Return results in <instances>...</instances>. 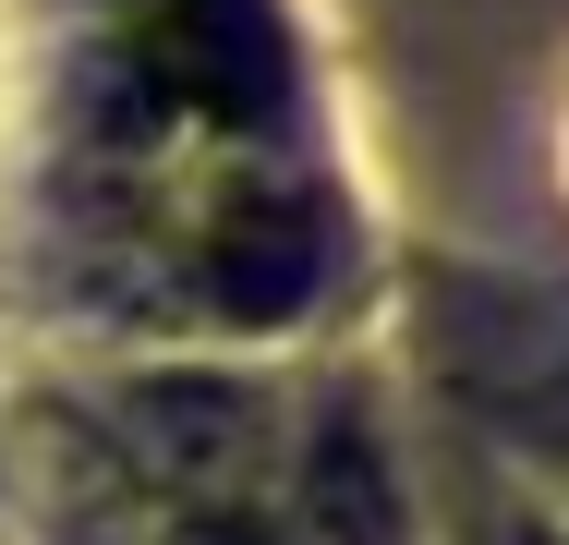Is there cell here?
Returning <instances> with one entry per match:
<instances>
[{
    "label": "cell",
    "instance_id": "6da1fadb",
    "mask_svg": "<svg viewBox=\"0 0 569 545\" xmlns=\"http://www.w3.org/2000/svg\"><path fill=\"white\" fill-rule=\"evenodd\" d=\"M316 534H328V545H400L388 473H376L363 436H328V448H316Z\"/></svg>",
    "mask_w": 569,
    "mask_h": 545
},
{
    "label": "cell",
    "instance_id": "7a4b0ae2",
    "mask_svg": "<svg viewBox=\"0 0 569 545\" xmlns=\"http://www.w3.org/2000/svg\"><path fill=\"white\" fill-rule=\"evenodd\" d=\"M497 545H558V534H497Z\"/></svg>",
    "mask_w": 569,
    "mask_h": 545
}]
</instances>
